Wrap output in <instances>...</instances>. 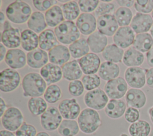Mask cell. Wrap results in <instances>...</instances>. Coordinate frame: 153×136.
Listing matches in <instances>:
<instances>
[{
    "instance_id": "1",
    "label": "cell",
    "mask_w": 153,
    "mask_h": 136,
    "mask_svg": "<svg viewBox=\"0 0 153 136\" xmlns=\"http://www.w3.org/2000/svg\"><path fill=\"white\" fill-rule=\"evenodd\" d=\"M23 95L26 97H41L44 95L47 87V83L37 72H29L26 74L22 81Z\"/></svg>"
},
{
    "instance_id": "2",
    "label": "cell",
    "mask_w": 153,
    "mask_h": 136,
    "mask_svg": "<svg viewBox=\"0 0 153 136\" xmlns=\"http://www.w3.org/2000/svg\"><path fill=\"white\" fill-rule=\"evenodd\" d=\"M77 122L80 131L86 134L94 133L102 125L100 116L97 111L88 107L81 111Z\"/></svg>"
},
{
    "instance_id": "3",
    "label": "cell",
    "mask_w": 153,
    "mask_h": 136,
    "mask_svg": "<svg viewBox=\"0 0 153 136\" xmlns=\"http://www.w3.org/2000/svg\"><path fill=\"white\" fill-rule=\"evenodd\" d=\"M32 14L30 5L22 1H15L11 2L5 10L7 19L15 24H23L27 22Z\"/></svg>"
},
{
    "instance_id": "4",
    "label": "cell",
    "mask_w": 153,
    "mask_h": 136,
    "mask_svg": "<svg viewBox=\"0 0 153 136\" xmlns=\"http://www.w3.org/2000/svg\"><path fill=\"white\" fill-rule=\"evenodd\" d=\"M54 32L58 41L64 45H70L80 38V32L73 21H63L54 28Z\"/></svg>"
},
{
    "instance_id": "5",
    "label": "cell",
    "mask_w": 153,
    "mask_h": 136,
    "mask_svg": "<svg viewBox=\"0 0 153 136\" xmlns=\"http://www.w3.org/2000/svg\"><path fill=\"white\" fill-rule=\"evenodd\" d=\"M24 116L21 110L16 107H10L1 117V123L5 129L16 131L24 123Z\"/></svg>"
},
{
    "instance_id": "6",
    "label": "cell",
    "mask_w": 153,
    "mask_h": 136,
    "mask_svg": "<svg viewBox=\"0 0 153 136\" xmlns=\"http://www.w3.org/2000/svg\"><path fill=\"white\" fill-rule=\"evenodd\" d=\"M109 101L105 92L100 88L88 91L84 96L85 105L96 111L105 108Z\"/></svg>"
},
{
    "instance_id": "7",
    "label": "cell",
    "mask_w": 153,
    "mask_h": 136,
    "mask_svg": "<svg viewBox=\"0 0 153 136\" xmlns=\"http://www.w3.org/2000/svg\"><path fill=\"white\" fill-rule=\"evenodd\" d=\"M62 118L58 108L50 106L40 116L41 125L46 131H54L59 127L63 120Z\"/></svg>"
},
{
    "instance_id": "8",
    "label": "cell",
    "mask_w": 153,
    "mask_h": 136,
    "mask_svg": "<svg viewBox=\"0 0 153 136\" xmlns=\"http://www.w3.org/2000/svg\"><path fill=\"white\" fill-rule=\"evenodd\" d=\"M21 81L18 71L11 68H5L0 74V90L3 92H11L16 89Z\"/></svg>"
},
{
    "instance_id": "9",
    "label": "cell",
    "mask_w": 153,
    "mask_h": 136,
    "mask_svg": "<svg viewBox=\"0 0 153 136\" xmlns=\"http://www.w3.org/2000/svg\"><path fill=\"white\" fill-rule=\"evenodd\" d=\"M128 90V84L121 77L107 81L104 86V91L111 99H121Z\"/></svg>"
},
{
    "instance_id": "10",
    "label": "cell",
    "mask_w": 153,
    "mask_h": 136,
    "mask_svg": "<svg viewBox=\"0 0 153 136\" xmlns=\"http://www.w3.org/2000/svg\"><path fill=\"white\" fill-rule=\"evenodd\" d=\"M147 69L140 67L127 68L124 72V79L131 88L141 89L146 84Z\"/></svg>"
},
{
    "instance_id": "11",
    "label": "cell",
    "mask_w": 153,
    "mask_h": 136,
    "mask_svg": "<svg viewBox=\"0 0 153 136\" xmlns=\"http://www.w3.org/2000/svg\"><path fill=\"white\" fill-rule=\"evenodd\" d=\"M58 109L64 119L75 120L81 113V107L75 98L65 99L60 102Z\"/></svg>"
},
{
    "instance_id": "12",
    "label": "cell",
    "mask_w": 153,
    "mask_h": 136,
    "mask_svg": "<svg viewBox=\"0 0 153 136\" xmlns=\"http://www.w3.org/2000/svg\"><path fill=\"white\" fill-rule=\"evenodd\" d=\"M136 35L133 29L129 26L120 27L113 36L114 44L119 47L124 49L133 45Z\"/></svg>"
},
{
    "instance_id": "13",
    "label": "cell",
    "mask_w": 153,
    "mask_h": 136,
    "mask_svg": "<svg viewBox=\"0 0 153 136\" xmlns=\"http://www.w3.org/2000/svg\"><path fill=\"white\" fill-rule=\"evenodd\" d=\"M118 27L119 25L114 15L107 14L97 19V31L106 37L114 36Z\"/></svg>"
},
{
    "instance_id": "14",
    "label": "cell",
    "mask_w": 153,
    "mask_h": 136,
    "mask_svg": "<svg viewBox=\"0 0 153 136\" xmlns=\"http://www.w3.org/2000/svg\"><path fill=\"white\" fill-rule=\"evenodd\" d=\"M153 25V19L149 14L136 13L133 16L130 27L135 34L146 33Z\"/></svg>"
},
{
    "instance_id": "15",
    "label": "cell",
    "mask_w": 153,
    "mask_h": 136,
    "mask_svg": "<svg viewBox=\"0 0 153 136\" xmlns=\"http://www.w3.org/2000/svg\"><path fill=\"white\" fill-rule=\"evenodd\" d=\"M82 72L85 75L95 74L98 72L100 64L99 56L94 53H89L78 59Z\"/></svg>"
},
{
    "instance_id": "16",
    "label": "cell",
    "mask_w": 153,
    "mask_h": 136,
    "mask_svg": "<svg viewBox=\"0 0 153 136\" xmlns=\"http://www.w3.org/2000/svg\"><path fill=\"white\" fill-rule=\"evenodd\" d=\"M76 25L82 35H90L97 29V19L91 13H81L76 19Z\"/></svg>"
},
{
    "instance_id": "17",
    "label": "cell",
    "mask_w": 153,
    "mask_h": 136,
    "mask_svg": "<svg viewBox=\"0 0 153 136\" xmlns=\"http://www.w3.org/2000/svg\"><path fill=\"white\" fill-rule=\"evenodd\" d=\"M5 62L11 69H20L27 64L26 55L20 49H9L5 58Z\"/></svg>"
},
{
    "instance_id": "18",
    "label": "cell",
    "mask_w": 153,
    "mask_h": 136,
    "mask_svg": "<svg viewBox=\"0 0 153 136\" xmlns=\"http://www.w3.org/2000/svg\"><path fill=\"white\" fill-rule=\"evenodd\" d=\"M48 59L50 63L57 65H63L69 62L71 53L69 49L63 45L59 44L48 52Z\"/></svg>"
},
{
    "instance_id": "19",
    "label": "cell",
    "mask_w": 153,
    "mask_h": 136,
    "mask_svg": "<svg viewBox=\"0 0 153 136\" xmlns=\"http://www.w3.org/2000/svg\"><path fill=\"white\" fill-rule=\"evenodd\" d=\"M1 43L9 49H17L21 45V34L18 28L13 26L1 33Z\"/></svg>"
},
{
    "instance_id": "20",
    "label": "cell",
    "mask_w": 153,
    "mask_h": 136,
    "mask_svg": "<svg viewBox=\"0 0 153 136\" xmlns=\"http://www.w3.org/2000/svg\"><path fill=\"white\" fill-rule=\"evenodd\" d=\"M27 64L29 67L34 69L42 68L48 64L49 61L48 54L46 51L40 48L28 52L26 54Z\"/></svg>"
},
{
    "instance_id": "21",
    "label": "cell",
    "mask_w": 153,
    "mask_h": 136,
    "mask_svg": "<svg viewBox=\"0 0 153 136\" xmlns=\"http://www.w3.org/2000/svg\"><path fill=\"white\" fill-rule=\"evenodd\" d=\"M125 99L128 107L140 109L145 107L146 104V96L140 89H129L126 95Z\"/></svg>"
},
{
    "instance_id": "22",
    "label": "cell",
    "mask_w": 153,
    "mask_h": 136,
    "mask_svg": "<svg viewBox=\"0 0 153 136\" xmlns=\"http://www.w3.org/2000/svg\"><path fill=\"white\" fill-rule=\"evenodd\" d=\"M40 74L46 83L50 85L59 82L63 77L62 68L50 62L41 68Z\"/></svg>"
},
{
    "instance_id": "23",
    "label": "cell",
    "mask_w": 153,
    "mask_h": 136,
    "mask_svg": "<svg viewBox=\"0 0 153 136\" xmlns=\"http://www.w3.org/2000/svg\"><path fill=\"white\" fill-rule=\"evenodd\" d=\"M127 109L126 104L122 99H110L104 108L106 115L112 119L121 118Z\"/></svg>"
},
{
    "instance_id": "24",
    "label": "cell",
    "mask_w": 153,
    "mask_h": 136,
    "mask_svg": "<svg viewBox=\"0 0 153 136\" xmlns=\"http://www.w3.org/2000/svg\"><path fill=\"white\" fill-rule=\"evenodd\" d=\"M87 40L90 50L92 53L96 54L102 53L108 46L107 37L101 34L98 31H96L90 35Z\"/></svg>"
},
{
    "instance_id": "25",
    "label": "cell",
    "mask_w": 153,
    "mask_h": 136,
    "mask_svg": "<svg viewBox=\"0 0 153 136\" xmlns=\"http://www.w3.org/2000/svg\"><path fill=\"white\" fill-rule=\"evenodd\" d=\"M145 61L143 53L136 50L133 46L128 48L124 53L123 63L128 67H140Z\"/></svg>"
},
{
    "instance_id": "26",
    "label": "cell",
    "mask_w": 153,
    "mask_h": 136,
    "mask_svg": "<svg viewBox=\"0 0 153 136\" xmlns=\"http://www.w3.org/2000/svg\"><path fill=\"white\" fill-rule=\"evenodd\" d=\"M63 77L68 81L79 79L82 75V71L78 60H72L62 66Z\"/></svg>"
},
{
    "instance_id": "27",
    "label": "cell",
    "mask_w": 153,
    "mask_h": 136,
    "mask_svg": "<svg viewBox=\"0 0 153 136\" xmlns=\"http://www.w3.org/2000/svg\"><path fill=\"white\" fill-rule=\"evenodd\" d=\"M120 73L119 66L115 63L105 61L101 64L98 71V75L105 81H110L118 77Z\"/></svg>"
},
{
    "instance_id": "28",
    "label": "cell",
    "mask_w": 153,
    "mask_h": 136,
    "mask_svg": "<svg viewBox=\"0 0 153 136\" xmlns=\"http://www.w3.org/2000/svg\"><path fill=\"white\" fill-rule=\"evenodd\" d=\"M39 46V36L29 29H26L21 32V46L28 52L32 51Z\"/></svg>"
},
{
    "instance_id": "29",
    "label": "cell",
    "mask_w": 153,
    "mask_h": 136,
    "mask_svg": "<svg viewBox=\"0 0 153 136\" xmlns=\"http://www.w3.org/2000/svg\"><path fill=\"white\" fill-rule=\"evenodd\" d=\"M58 44V40L54 32L47 29L39 35V48L45 51H50Z\"/></svg>"
},
{
    "instance_id": "30",
    "label": "cell",
    "mask_w": 153,
    "mask_h": 136,
    "mask_svg": "<svg viewBox=\"0 0 153 136\" xmlns=\"http://www.w3.org/2000/svg\"><path fill=\"white\" fill-rule=\"evenodd\" d=\"M27 25L29 29L35 33H41L47 26L44 14L40 11H34L27 22Z\"/></svg>"
},
{
    "instance_id": "31",
    "label": "cell",
    "mask_w": 153,
    "mask_h": 136,
    "mask_svg": "<svg viewBox=\"0 0 153 136\" xmlns=\"http://www.w3.org/2000/svg\"><path fill=\"white\" fill-rule=\"evenodd\" d=\"M124 51L115 44L108 45L102 53V56L105 60L115 64L122 61Z\"/></svg>"
},
{
    "instance_id": "32",
    "label": "cell",
    "mask_w": 153,
    "mask_h": 136,
    "mask_svg": "<svg viewBox=\"0 0 153 136\" xmlns=\"http://www.w3.org/2000/svg\"><path fill=\"white\" fill-rule=\"evenodd\" d=\"M45 18L47 25L50 27H56L63 21L65 18L61 7L56 5L45 13Z\"/></svg>"
},
{
    "instance_id": "33",
    "label": "cell",
    "mask_w": 153,
    "mask_h": 136,
    "mask_svg": "<svg viewBox=\"0 0 153 136\" xmlns=\"http://www.w3.org/2000/svg\"><path fill=\"white\" fill-rule=\"evenodd\" d=\"M71 56L74 59H80L89 53L90 47L87 40L81 38L69 45L68 47Z\"/></svg>"
},
{
    "instance_id": "34",
    "label": "cell",
    "mask_w": 153,
    "mask_h": 136,
    "mask_svg": "<svg viewBox=\"0 0 153 136\" xmlns=\"http://www.w3.org/2000/svg\"><path fill=\"white\" fill-rule=\"evenodd\" d=\"M133 46L141 53H146L153 46V39L148 32L136 34Z\"/></svg>"
},
{
    "instance_id": "35",
    "label": "cell",
    "mask_w": 153,
    "mask_h": 136,
    "mask_svg": "<svg viewBox=\"0 0 153 136\" xmlns=\"http://www.w3.org/2000/svg\"><path fill=\"white\" fill-rule=\"evenodd\" d=\"M47 102L41 97L30 98L27 102V108L33 116H41L48 108Z\"/></svg>"
},
{
    "instance_id": "36",
    "label": "cell",
    "mask_w": 153,
    "mask_h": 136,
    "mask_svg": "<svg viewBox=\"0 0 153 136\" xmlns=\"http://www.w3.org/2000/svg\"><path fill=\"white\" fill-rule=\"evenodd\" d=\"M131 136H149L151 127L149 123L145 120H139L131 123L128 129Z\"/></svg>"
},
{
    "instance_id": "37",
    "label": "cell",
    "mask_w": 153,
    "mask_h": 136,
    "mask_svg": "<svg viewBox=\"0 0 153 136\" xmlns=\"http://www.w3.org/2000/svg\"><path fill=\"white\" fill-rule=\"evenodd\" d=\"M79 130L78 122L71 119H63L57 129L61 136H76Z\"/></svg>"
},
{
    "instance_id": "38",
    "label": "cell",
    "mask_w": 153,
    "mask_h": 136,
    "mask_svg": "<svg viewBox=\"0 0 153 136\" xmlns=\"http://www.w3.org/2000/svg\"><path fill=\"white\" fill-rule=\"evenodd\" d=\"M64 18L66 20L73 21L79 16L80 9L78 3L74 1H69L68 2L61 5Z\"/></svg>"
},
{
    "instance_id": "39",
    "label": "cell",
    "mask_w": 153,
    "mask_h": 136,
    "mask_svg": "<svg viewBox=\"0 0 153 136\" xmlns=\"http://www.w3.org/2000/svg\"><path fill=\"white\" fill-rule=\"evenodd\" d=\"M114 16L120 27L128 26L130 25L133 17V13L130 8L121 7L116 10Z\"/></svg>"
},
{
    "instance_id": "40",
    "label": "cell",
    "mask_w": 153,
    "mask_h": 136,
    "mask_svg": "<svg viewBox=\"0 0 153 136\" xmlns=\"http://www.w3.org/2000/svg\"><path fill=\"white\" fill-rule=\"evenodd\" d=\"M62 96V92L60 87L57 84L49 85L44 94V98L47 102L54 104L59 101Z\"/></svg>"
},
{
    "instance_id": "41",
    "label": "cell",
    "mask_w": 153,
    "mask_h": 136,
    "mask_svg": "<svg viewBox=\"0 0 153 136\" xmlns=\"http://www.w3.org/2000/svg\"><path fill=\"white\" fill-rule=\"evenodd\" d=\"M81 81L84 85V89L88 91L98 88L101 83L100 77L96 74L84 75L82 77Z\"/></svg>"
},
{
    "instance_id": "42",
    "label": "cell",
    "mask_w": 153,
    "mask_h": 136,
    "mask_svg": "<svg viewBox=\"0 0 153 136\" xmlns=\"http://www.w3.org/2000/svg\"><path fill=\"white\" fill-rule=\"evenodd\" d=\"M135 10L139 13L149 14L153 10V0H136L134 5Z\"/></svg>"
},
{
    "instance_id": "43",
    "label": "cell",
    "mask_w": 153,
    "mask_h": 136,
    "mask_svg": "<svg viewBox=\"0 0 153 136\" xmlns=\"http://www.w3.org/2000/svg\"><path fill=\"white\" fill-rule=\"evenodd\" d=\"M100 1L97 0H79L78 4L84 13H90L96 10Z\"/></svg>"
},
{
    "instance_id": "44",
    "label": "cell",
    "mask_w": 153,
    "mask_h": 136,
    "mask_svg": "<svg viewBox=\"0 0 153 136\" xmlns=\"http://www.w3.org/2000/svg\"><path fill=\"white\" fill-rule=\"evenodd\" d=\"M37 131L36 128L26 122L15 132L16 136H36Z\"/></svg>"
},
{
    "instance_id": "45",
    "label": "cell",
    "mask_w": 153,
    "mask_h": 136,
    "mask_svg": "<svg viewBox=\"0 0 153 136\" xmlns=\"http://www.w3.org/2000/svg\"><path fill=\"white\" fill-rule=\"evenodd\" d=\"M84 89L82 81L79 80L71 81L68 85V91L69 93L75 97L80 96L84 93Z\"/></svg>"
},
{
    "instance_id": "46",
    "label": "cell",
    "mask_w": 153,
    "mask_h": 136,
    "mask_svg": "<svg viewBox=\"0 0 153 136\" xmlns=\"http://www.w3.org/2000/svg\"><path fill=\"white\" fill-rule=\"evenodd\" d=\"M114 8L115 5L112 3H105L100 2L94 11V15L96 17H99L100 16L111 14L110 13L114 11Z\"/></svg>"
},
{
    "instance_id": "47",
    "label": "cell",
    "mask_w": 153,
    "mask_h": 136,
    "mask_svg": "<svg viewBox=\"0 0 153 136\" xmlns=\"http://www.w3.org/2000/svg\"><path fill=\"white\" fill-rule=\"evenodd\" d=\"M58 1L56 0H34L32 1L34 7L38 11H47L56 5Z\"/></svg>"
},
{
    "instance_id": "48",
    "label": "cell",
    "mask_w": 153,
    "mask_h": 136,
    "mask_svg": "<svg viewBox=\"0 0 153 136\" xmlns=\"http://www.w3.org/2000/svg\"><path fill=\"white\" fill-rule=\"evenodd\" d=\"M124 116L125 120L127 122L133 123L139 120L140 117V113L138 109L128 107L127 108Z\"/></svg>"
},
{
    "instance_id": "49",
    "label": "cell",
    "mask_w": 153,
    "mask_h": 136,
    "mask_svg": "<svg viewBox=\"0 0 153 136\" xmlns=\"http://www.w3.org/2000/svg\"><path fill=\"white\" fill-rule=\"evenodd\" d=\"M146 84L149 87L153 89V67H151L146 70Z\"/></svg>"
},
{
    "instance_id": "50",
    "label": "cell",
    "mask_w": 153,
    "mask_h": 136,
    "mask_svg": "<svg viewBox=\"0 0 153 136\" xmlns=\"http://www.w3.org/2000/svg\"><path fill=\"white\" fill-rule=\"evenodd\" d=\"M117 4L121 7H126L130 8L134 5L135 1L133 0H118L116 1Z\"/></svg>"
},
{
    "instance_id": "51",
    "label": "cell",
    "mask_w": 153,
    "mask_h": 136,
    "mask_svg": "<svg viewBox=\"0 0 153 136\" xmlns=\"http://www.w3.org/2000/svg\"><path fill=\"white\" fill-rule=\"evenodd\" d=\"M146 60L148 65L151 67H153V46L146 53Z\"/></svg>"
},
{
    "instance_id": "52",
    "label": "cell",
    "mask_w": 153,
    "mask_h": 136,
    "mask_svg": "<svg viewBox=\"0 0 153 136\" xmlns=\"http://www.w3.org/2000/svg\"><path fill=\"white\" fill-rule=\"evenodd\" d=\"M7 108H8L7 107L5 101L4 100V99L2 97H1L0 98V116L1 117L2 116V115L4 114V113L7 110Z\"/></svg>"
},
{
    "instance_id": "53",
    "label": "cell",
    "mask_w": 153,
    "mask_h": 136,
    "mask_svg": "<svg viewBox=\"0 0 153 136\" xmlns=\"http://www.w3.org/2000/svg\"><path fill=\"white\" fill-rule=\"evenodd\" d=\"M7 51L6 50L5 47L4 46L2 43L0 44V61L2 62L4 59H5L6 54Z\"/></svg>"
},
{
    "instance_id": "54",
    "label": "cell",
    "mask_w": 153,
    "mask_h": 136,
    "mask_svg": "<svg viewBox=\"0 0 153 136\" xmlns=\"http://www.w3.org/2000/svg\"><path fill=\"white\" fill-rule=\"evenodd\" d=\"M0 136H16V135L11 131L2 129L0 131Z\"/></svg>"
},
{
    "instance_id": "55",
    "label": "cell",
    "mask_w": 153,
    "mask_h": 136,
    "mask_svg": "<svg viewBox=\"0 0 153 136\" xmlns=\"http://www.w3.org/2000/svg\"><path fill=\"white\" fill-rule=\"evenodd\" d=\"M148 114L149 116V119H150L152 123L153 124V105L148 109Z\"/></svg>"
},
{
    "instance_id": "56",
    "label": "cell",
    "mask_w": 153,
    "mask_h": 136,
    "mask_svg": "<svg viewBox=\"0 0 153 136\" xmlns=\"http://www.w3.org/2000/svg\"><path fill=\"white\" fill-rule=\"evenodd\" d=\"M0 22L1 24L5 23V15L2 11L0 12Z\"/></svg>"
},
{
    "instance_id": "57",
    "label": "cell",
    "mask_w": 153,
    "mask_h": 136,
    "mask_svg": "<svg viewBox=\"0 0 153 136\" xmlns=\"http://www.w3.org/2000/svg\"><path fill=\"white\" fill-rule=\"evenodd\" d=\"M36 136H50V135L47 132H46L45 131H41V132H39L38 133H37Z\"/></svg>"
},
{
    "instance_id": "58",
    "label": "cell",
    "mask_w": 153,
    "mask_h": 136,
    "mask_svg": "<svg viewBox=\"0 0 153 136\" xmlns=\"http://www.w3.org/2000/svg\"><path fill=\"white\" fill-rule=\"evenodd\" d=\"M149 34H150L151 36L152 37V39H153V25H152V27H151V29L149 31Z\"/></svg>"
},
{
    "instance_id": "59",
    "label": "cell",
    "mask_w": 153,
    "mask_h": 136,
    "mask_svg": "<svg viewBox=\"0 0 153 136\" xmlns=\"http://www.w3.org/2000/svg\"><path fill=\"white\" fill-rule=\"evenodd\" d=\"M112 1V0H102L100 1V2H105V3H106V2H111Z\"/></svg>"
},
{
    "instance_id": "60",
    "label": "cell",
    "mask_w": 153,
    "mask_h": 136,
    "mask_svg": "<svg viewBox=\"0 0 153 136\" xmlns=\"http://www.w3.org/2000/svg\"><path fill=\"white\" fill-rule=\"evenodd\" d=\"M59 1V2H62V3L65 2V3L68 2L69 1H61V0H59V1Z\"/></svg>"
},
{
    "instance_id": "61",
    "label": "cell",
    "mask_w": 153,
    "mask_h": 136,
    "mask_svg": "<svg viewBox=\"0 0 153 136\" xmlns=\"http://www.w3.org/2000/svg\"><path fill=\"white\" fill-rule=\"evenodd\" d=\"M120 136H128V135L126 133H122V134H121V135Z\"/></svg>"
},
{
    "instance_id": "62",
    "label": "cell",
    "mask_w": 153,
    "mask_h": 136,
    "mask_svg": "<svg viewBox=\"0 0 153 136\" xmlns=\"http://www.w3.org/2000/svg\"><path fill=\"white\" fill-rule=\"evenodd\" d=\"M149 136H153V128L151 129V133L149 134Z\"/></svg>"
},
{
    "instance_id": "63",
    "label": "cell",
    "mask_w": 153,
    "mask_h": 136,
    "mask_svg": "<svg viewBox=\"0 0 153 136\" xmlns=\"http://www.w3.org/2000/svg\"><path fill=\"white\" fill-rule=\"evenodd\" d=\"M151 17H152V19H153V10H152V11L151 13Z\"/></svg>"
}]
</instances>
